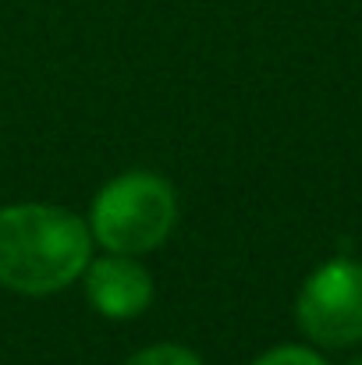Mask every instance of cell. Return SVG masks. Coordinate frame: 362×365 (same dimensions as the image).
Wrapping results in <instances>:
<instances>
[{
    "mask_svg": "<svg viewBox=\"0 0 362 365\" xmlns=\"http://www.w3.org/2000/svg\"><path fill=\"white\" fill-rule=\"evenodd\" d=\"M89 227L61 206L21 202L0 210V284L18 294H54L89 266Z\"/></svg>",
    "mask_w": 362,
    "mask_h": 365,
    "instance_id": "1",
    "label": "cell"
},
{
    "mask_svg": "<svg viewBox=\"0 0 362 365\" xmlns=\"http://www.w3.org/2000/svg\"><path fill=\"white\" fill-rule=\"evenodd\" d=\"M178 202L160 174L131 170L121 174L93 202V235L121 255L149 252L174 231Z\"/></svg>",
    "mask_w": 362,
    "mask_h": 365,
    "instance_id": "2",
    "label": "cell"
},
{
    "mask_svg": "<svg viewBox=\"0 0 362 365\" xmlns=\"http://www.w3.org/2000/svg\"><path fill=\"white\" fill-rule=\"evenodd\" d=\"M298 327L323 348L362 341V262L331 259L298 291Z\"/></svg>",
    "mask_w": 362,
    "mask_h": 365,
    "instance_id": "3",
    "label": "cell"
},
{
    "mask_svg": "<svg viewBox=\"0 0 362 365\" xmlns=\"http://www.w3.org/2000/svg\"><path fill=\"white\" fill-rule=\"evenodd\" d=\"M86 294L93 302L96 312L111 316V319H131L139 316L149 298H153V280L149 273L128 259V255H111V259H100L89 266L86 273Z\"/></svg>",
    "mask_w": 362,
    "mask_h": 365,
    "instance_id": "4",
    "label": "cell"
},
{
    "mask_svg": "<svg viewBox=\"0 0 362 365\" xmlns=\"http://www.w3.org/2000/svg\"><path fill=\"white\" fill-rule=\"evenodd\" d=\"M124 365H203L196 351L181 348V344H153L139 355H131Z\"/></svg>",
    "mask_w": 362,
    "mask_h": 365,
    "instance_id": "5",
    "label": "cell"
},
{
    "mask_svg": "<svg viewBox=\"0 0 362 365\" xmlns=\"http://www.w3.org/2000/svg\"><path fill=\"white\" fill-rule=\"evenodd\" d=\"M256 365H327L320 355L306 351V348H273L263 359H256Z\"/></svg>",
    "mask_w": 362,
    "mask_h": 365,
    "instance_id": "6",
    "label": "cell"
},
{
    "mask_svg": "<svg viewBox=\"0 0 362 365\" xmlns=\"http://www.w3.org/2000/svg\"><path fill=\"white\" fill-rule=\"evenodd\" d=\"M348 365H362V359H352V362H348Z\"/></svg>",
    "mask_w": 362,
    "mask_h": 365,
    "instance_id": "7",
    "label": "cell"
}]
</instances>
